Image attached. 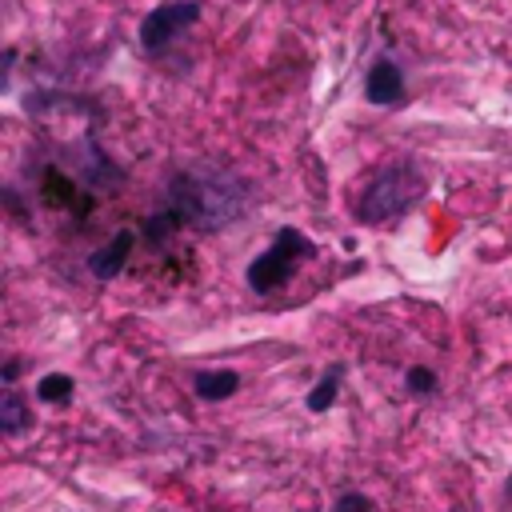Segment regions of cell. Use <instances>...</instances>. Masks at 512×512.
Returning <instances> with one entry per match:
<instances>
[{"label": "cell", "mask_w": 512, "mask_h": 512, "mask_svg": "<svg viewBox=\"0 0 512 512\" xmlns=\"http://www.w3.org/2000/svg\"><path fill=\"white\" fill-rule=\"evenodd\" d=\"M364 96L372 104H400L404 100V72L392 60H376L368 80H364Z\"/></svg>", "instance_id": "obj_5"}, {"label": "cell", "mask_w": 512, "mask_h": 512, "mask_svg": "<svg viewBox=\"0 0 512 512\" xmlns=\"http://www.w3.org/2000/svg\"><path fill=\"white\" fill-rule=\"evenodd\" d=\"M36 396L48 400V404H68V400H72V376H60V372L44 376V380L36 384Z\"/></svg>", "instance_id": "obj_9"}, {"label": "cell", "mask_w": 512, "mask_h": 512, "mask_svg": "<svg viewBox=\"0 0 512 512\" xmlns=\"http://www.w3.org/2000/svg\"><path fill=\"white\" fill-rule=\"evenodd\" d=\"M336 380H340V368H328V376L316 380V388L308 392V408H312V412L332 408V400H336Z\"/></svg>", "instance_id": "obj_10"}, {"label": "cell", "mask_w": 512, "mask_h": 512, "mask_svg": "<svg viewBox=\"0 0 512 512\" xmlns=\"http://www.w3.org/2000/svg\"><path fill=\"white\" fill-rule=\"evenodd\" d=\"M336 512H376V508H372V500H368V496H360V492H348V496H340Z\"/></svg>", "instance_id": "obj_12"}, {"label": "cell", "mask_w": 512, "mask_h": 512, "mask_svg": "<svg viewBox=\"0 0 512 512\" xmlns=\"http://www.w3.org/2000/svg\"><path fill=\"white\" fill-rule=\"evenodd\" d=\"M244 204H248L244 180L224 172V168H212V164L184 168L168 184V212L180 224H192V228H204V232L232 224L244 212Z\"/></svg>", "instance_id": "obj_1"}, {"label": "cell", "mask_w": 512, "mask_h": 512, "mask_svg": "<svg viewBox=\"0 0 512 512\" xmlns=\"http://www.w3.org/2000/svg\"><path fill=\"white\" fill-rule=\"evenodd\" d=\"M196 16H200V4H192V0L160 4V8H152V12L144 16V24H140V44H144L148 52H160V48H168L184 28H192Z\"/></svg>", "instance_id": "obj_4"}, {"label": "cell", "mask_w": 512, "mask_h": 512, "mask_svg": "<svg viewBox=\"0 0 512 512\" xmlns=\"http://www.w3.org/2000/svg\"><path fill=\"white\" fill-rule=\"evenodd\" d=\"M128 252H132V232H128V228H120L104 248H96V252H92V260H88L92 276H96V280H112V276L128 264Z\"/></svg>", "instance_id": "obj_6"}, {"label": "cell", "mask_w": 512, "mask_h": 512, "mask_svg": "<svg viewBox=\"0 0 512 512\" xmlns=\"http://www.w3.org/2000/svg\"><path fill=\"white\" fill-rule=\"evenodd\" d=\"M408 388L420 392V396H428V392L436 388V376H432L428 368H412V372H408Z\"/></svg>", "instance_id": "obj_11"}, {"label": "cell", "mask_w": 512, "mask_h": 512, "mask_svg": "<svg viewBox=\"0 0 512 512\" xmlns=\"http://www.w3.org/2000/svg\"><path fill=\"white\" fill-rule=\"evenodd\" d=\"M304 256H312L308 236L296 232V228H280L276 240L248 264V284H252V292H272V288H280V284L296 272V260H304Z\"/></svg>", "instance_id": "obj_3"}, {"label": "cell", "mask_w": 512, "mask_h": 512, "mask_svg": "<svg viewBox=\"0 0 512 512\" xmlns=\"http://www.w3.org/2000/svg\"><path fill=\"white\" fill-rule=\"evenodd\" d=\"M28 424V408H24V400L12 392V388H4V396H0V428L12 436V432H20Z\"/></svg>", "instance_id": "obj_8"}, {"label": "cell", "mask_w": 512, "mask_h": 512, "mask_svg": "<svg viewBox=\"0 0 512 512\" xmlns=\"http://www.w3.org/2000/svg\"><path fill=\"white\" fill-rule=\"evenodd\" d=\"M424 192V180L416 172V164L408 160H396L388 164L384 172H376L368 180V188L360 192L356 200V220L360 224H388V220H400L412 212V204L420 200Z\"/></svg>", "instance_id": "obj_2"}, {"label": "cell", "mask_w": 512, "mask_h": 512, "mask_svg": "<svg viewBox=\"0 0 512 512\" xmlns=\"http://www.w3.org/2000/svg\"><path fill=\"white\" fill-rule=\"evenodd\" d=\"M236 388H240V376H236V372H228V368L196 372V376H192V392H196L200 400H224V396H232Z\"/></svg>", "instance_id": "obj_7"}]
</instances>
